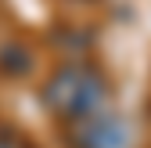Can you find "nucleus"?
I'll use <instances>...</instances> for the list:
<instances>
[{
    "instance_id": "obj_1",
    "label": "nucleus",
    "mask_w": 151,
    "mask_h": 148,
    "mask_svg": "<svg viewBox=\"0 0 151 148\" xmlns=\"http://www.w3.org/2000/svg\"><path fill=\"white\" fill-rule=\"evenodd\" d=\"M40 98L47 112L61 123H83L97 116L108 101V76L93 62H65L47 76Z\"/></svg>"
},
{
    "instance_id": "obj_2",
    "label": "nucleus",
    "mask_w": 151,
    "mask_h": 148,
    "mask_svg": "<svg viewBox=\"0 0 151 148\" xmlns=\"http://www.w3.org/2000/svg\"><path fill=\"white\" fill-rule=\"evenodd\" d=\"M119 144H122V126L108 112H97L68 126V148H119Z\"/></svg>"
},
{
    "instance_id": "obj_3",
    "label": "nucleus",
    "mask_w": 151,
    "mask_h": 148,
    "mask_svg": "<svg viewBox=\"0 0 151 148\" xmlns=\"http://www.w3.org/2000/svg\"><path fill=\"white\" fill-rule=\"evenodd\" d=\"M0 69H4V72H29V69H32V58H29L25 47L7 44L4 54H0Z\"/></svg>"
},
{
    "instance_id": "obj_4",
    "label": "nucleus",
    "mask_w": 151,
    "mask_h": 148,
    "mask_svg": "<svg viewBox=\"0 0 151 148\" xmlns=\"http://www.w3.org/2000/svg\"><path fill=\"white\" fill-rule=\"evenodd\" d=\"M0 148H36V144L18 130H0Z\"/></svg>"
}]
</instances>
